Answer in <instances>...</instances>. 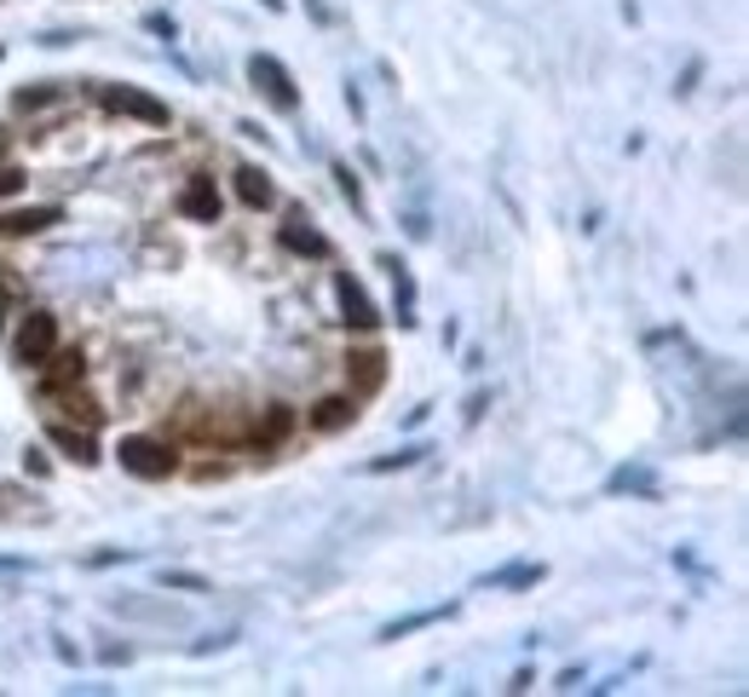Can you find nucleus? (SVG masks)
Here are the masks:
<instances>
[{
  "instance_id": "1",
  "label": "nucleus",
  "mask_w": 749,
  "mask_h": 697,
  "mask_svg": "<svg viewBox=\"0 0 749 697\" xmlns=\"http://www.w3.org/2000/svg\"><path fill=\"white\" fill-rule=\"evenodd\" d=\"M116 461L128 467L133 479H173L179 473V449L168 444V438H150V433H128L116 444Z\"/></svg>"
},
{
  "instance_id": "2",
  "label": "nucleus",
  "mask_w": 749,
  "mask_h": 697,
  "mask_svg": "<svg viewBox=\"0 0 749 697\" xmlns=\"http://www.w3.org/2000/svg\"><path fill=\"white\" fill-rule=\"evenodd\" d=\"M12 346H17V358H24V363L40 369V363L58 352V317H52V312H24V323H17Z\"/></svg>"
},
{
  "instance_id": "3",
  "label": "nucleus",
  "mask_w": 749,
  "mask_h": 697,
  "mask_svg": "<svg viewBox=\"0 0 749 697\" xmlns=\"http://www.w3.org/2000/svg\"><path fill=\"white\" fill-rule=\"evenodd\" d=\"M249 81H254V87H259V93H266V98H271V105H277V110H300V93H294V75H289V70H282V64H277V58H271V52H254V58H249Z\"/></svg>"
},
{
  "instance_id": "4",
  "label": "nucleus",
  "mask_w": 749,
  "mask_h": 697,
  "mask_svg": "<svg viewBox=\"0 0 749 697\" xmlns=\"http://www.w3.org/2000/svg\"><path fill=\"white\" fill-rule=\"evenodd\" d=\"M105 98V110H116V116H133V121H145V128H168V105H161V98H150L145 87H105L98 93Z\"/></svg>"
},
{
  "instance_id": "5",
  "label": "nucleus",
  "mask_w": 749,
  "mask_h": 697,
  "mask_svg": "<svg viewBox=\"0 0 749 697\" xmlns=\"http://www.w3.org/2000/svg\"><path fill=\"white\" fill-rule=\"evenodd\" d=\"M347 386H352V398H375L380 386H387V358L375 352V346H358V352L347 358Z\"/></svg>"
},
{
  "instance_id": "6",
  "label": "nucleus",
  "mask_w": 749,
  "mask_h": 697,
  "mask_svg": "<svg viewBox=\"0 0 749 697\" xmlns=\"http://www.w3.org/2000/svg\"><path fill=\"white\" fill-rule=\"evenodd\" d=\"M277 242H282V249H289V254H306V260H329V237H323L317 231V225L306 219V214H289V219H282V231H277Z\"/></svg>"
},
{
  "instance_id": "7",
  "label": "nucleus",
  "mask_w": 749,
  "mask_h": 697,
  "mask_svg": "<svg viewBox=\"0 0 749 697\" xmlns=\"http://www.w3.org/2000/svg\"><path fill=\"white\" fill-rule=\"evenodd\" d=\"M47 438H52V449H64V456H70V461H81V467H93V461H98L93 426H75V421H52V426H47Z\"/></svg>"
},
{
  "instance_id": "8",
  "label": "nucleus",
  "mask_w": 749,
  "mask_h": 697,
  "mask_svg": "<svg viewBox=\"0 0 749 697\" xmlns=\"http://www.w3.org/2000/svg\"><path fill=\"white\" fill-rule=\"evenodd\" d=\"M289 433H294V409L289 404H271L266 416L254 421V433H249V444L266 456V449H277V444H289Z\"/></svg>"
},
{
  "instance_id": "9",
  "label": "nucleus",
  "mask_w": 749,
  "mask_h": 697,
  "mask_svg": "<svg viewBox=\"0 0 749 697\" xmlns=\"http://www.w3.org/2000/svg\"><path fill=\"white\" fill-rule=\"evenodd\" d=\"M64 219V208H52V202H40V208H17L0 219V237H40V231H52V225Z\"/></svg>"
},
{
  "instance_id": "10",
  "label": "nucleus",
  "mask_w": 749,
  "mask_h": 697,
  "mask_svg": "<svg viewBox=\"0 0 749 697\" xmlns=\"http://www.w3.org/2000/svg\"><path fill=\"white\" fill-rule=\"evenodd\" d=\"M179 214L196 219V225H214V219H219V191H214V179H191L185 191H179Z\"/></svg>"
},
{
  "instance_id": "11",
  "label": "nucleus",
  "mask_w": 749,
  "mask_h": 697,
  "mask_svg": "<svg viewBox=\"0 0 749 697\" xmlns=\"http://www.w3.org/2000/svg\"><path fill=\"white\" fill-rule=\"evenodd\" d=\"M352 421H358V398H352V393L323 398V404L312 409V426H317V433H347Z\"/></svg>"
},
{
  "instance_id": "12",
  "label": "nucleus",
  "mask_w": 749,
  "mask_h": 697,
  "mask_svg": "<svg viewBox=\"0 0 749 697\" xmlns=\"http://www.w3.org/2000/svg\"><path fill=\"white\" fill-rule=\"evenodd\" d=\"M58 404V421H81V426H98L105 421V409H98L87 393H75V386H58V393H47Z\"/></svg>"
},
{
  "instance_id": "13",
  "label": "nucleus",
  "mask_w": 749,
  "mask_h": 697,
  "mask_svg": "<svg viewBox=\"0 0 749 697\" xmlns=\"http://www.w3.org/2000/svg\"><path fill=\"white\" fill-rule=\"evenodd\" d=\"M340 317H347L352 329H375V323H380V317H375V305H370V295H363L358 283H352V272L340 277Z\"/></svg>"
},
{
  "instance_id": "14",
  "label": "nucleus",
  "mask_w": 749,
  "mask_h": 697,
  "mask_svg": "<svg viewBox=\"0 0 749 697\" xmlns=\"http://www.w3.org/2000/svg\"><path fill=\"white\" fill-rule=\"evenodd\" d=\"M47 369V393H58V386H81V375H87V358L81 352H64V346H58V352L40 363Z\"/></svg>"
},
{
  "instance_id": "15",
  "label": "nucleus",
  "mask_w": 749,
  "mask_h": 697,
  "mask_svg": "<svg viewBox=\"0 0 749 697\" xmlns=\"http://www.w3.org/2000/svg\"><path fill=\"white\" fill-rule=\"evenodd\" d=\"M231 184H237V196L249 202V208H271V202H277V184L259 173V168H237Z\"/></svg>"
},
{
  "instance_id": "16",
  "label": "nucleus",
  "mask_w": 749,
  "mask_h": 697,
  "mask_svg": "<svg viewBox=\"0 0 749 697\" xmlns=\"http://www.w3.org/2000/svg\"><path fill=\"white\" fill-rule=\"evenodd\" d=\"M24 300H29V283L17 277V265H0V323H12Z\"/></svg>"
},
{
  "instance_id": "17",
  "label": "nucleus",
  "mask_w": 749,
  "mask_h": 697,
  "mask_svg": "<svg viewBox=\"0 0 749 697\" xmlns=\"http://www.w3.org/2000/svg\"><path fill=\"white\" fill-rule=\"evenodd\" d=\"M12 105H17V116H40V110L64 105V87H24V93H12Z\"/></svg>"
},
{
  "instance_id": "18",
  "label": "nucleus",
  "mask_w": 749,
  "mask_h": 697,
  "mask_svg": "<svg viewBox=\"0 0 749 697\" xmlns=\"http://www.w3.org/2000/svg\"><path fill=\"white\" fill-rule=\"evenodd\" d=\"M35 514V496H29V490L24 484H0V519H29Z\"/></svg>"
},
{
  "instance_id": "19",
  "label": "nucleus",
  "mask_w": 749,
  "mask_h": 697,
  "mask_svg": "<svg viewBox=\"0 0 749 697\" xmlns=\"http://www.w3.org/2000/svg\"><path fill=\"white\" fill-rule=\"evenodd\" d=\"M161 588H185V593H208V582L191 577V570H161Z\"/></svg>"
},
{
  "instance_id": "20",
  "label": "nucleus",
  "mask_w": 749,
  "mask_h": 697,
  "mask_svg": "<svg viewBox=\"0 0 749 697\" xmlns=\"http://www.w3.org/2000/svg\"><path fill=\"white\" fill-rule=\"evenodd\" d=\"M519 582H542V565H519V570H502L496 588H519Z\"/></svg>"
},
{
  "instance_id": "21",
  "label": "nucleus",
  "mask_w": 749,
  "mask_h": 697,
  "mask_svg": "<svg viewBox=\"0 0 749 697\" xmlns=\"http://www.w3.org/2000/svg\"><path fill=\"white\" fill-rule=\"evenodd\" d=\"M335 179H340V196H347L352 208H363V191H358V179H352V168H335Z\"/></svg>"
},
{
  "instance_id": "22",
  "label": "nucleus",
  "mask_w": 749,
  "mask_h": 697,
  "mask_svg": "<svg viewBox=\"0 0 749 697\" xmlns=\"http://www.w3.org/2000/svg\"><path fill=\"white\" fill-rule=\"evenodd\" d=\"M17 191H24V173H17V168H7V161H0V196H17Z\"/></svg>"
},
{
  "instance_id": "23",
  "label": "nucleus",
  "mask_w": 749,
  "mask_h": 697,
  "mask_svg": "<svg viewBox=\"0 0 749 697\" xmlns=\"http://www.w3.org/2000/svg\"><path fill=\"white\" fill-rule=\"evenodd\" d=\"M24 467H29L35 479H47V456H40V449H29V456H24Z\"/></svg>"
},
{
  "instance_id": "24",
  "label": "nucleus",
  "mask_w": 749,
  "mask_h": 697,
  "mask_svg": "<svg viewBox=\"0 0 749 697\" xmlns=\"http://www.w3.org/2000/svg\"><path fill=\"white\" fill-rule=\"evenodd\" d=\"M7 151H12V133H7V128H0V161H7Z\"/></svg>"
},
{
  "instance_id": "25",
  "label": "nucleus",
  "mask_w": 749,
  "mask_h": 697,
  "mask_svg": "<svg viewBox=\"0 0 749 697\" xmlns=\"http://www.w3.org/2000/svg\"><path fill=\"white\" fill-rule=\"evenodd\" d=\"M266 7H282V0H266Z\"/></svg>"
}]
</instances>
